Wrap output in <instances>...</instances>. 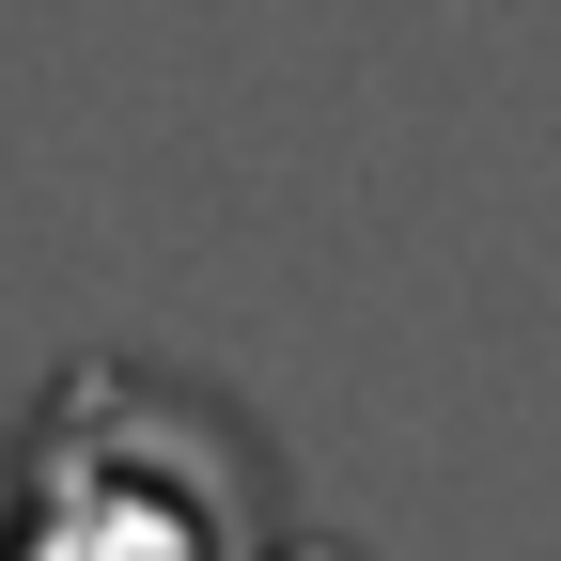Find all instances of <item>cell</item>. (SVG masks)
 <instances>
[{
    "label": "cell",
    "mask_w": 561,
    "mask_h": 561,
    "mask_svg": "<svg viewBox=\"0 0 561 561\" xmlns=\"http://www.w3.org/2000/svg\"><path fill=\"white\" fill-rule=\"evenodd\" d=\"M234 437L172 375H62L16 437L0 561H234Z\"/></svg>",
    "instance_id": "cell-1"
}]
</instances>
